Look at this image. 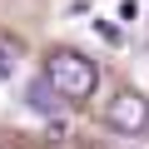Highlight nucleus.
Returning <instances> with one entry per match:
<instances>
[{
  "mask_svg": "<svg viewBox=\"0 0 149 149\" xmlns=\"http://www.w3.org/2000/svg\"><path fill=\"white\" fill-rule=\"evenodd\" d=\"M45 80L60 90V100H90V95H95V85H100V65H95V60H85L80 50H50Z\"/></svg>",
  "mask_w": 149,
  "mask_h": 149,
  "instance_id": "nucleus-1",
  "label": "nucleus"
},
{
  "mask_svg": "<svg viewBox=\"0 0 149 149\" xmlns=\"http://www.w3.org/2000/svg\"><path fill=\"white\" fill-rule=\"evenodd\" d=\"M144 114H149V100H144V95H134V90L114 95V100H109V109H104V119H109L119 134H139V129H144Z\"/></svg>",
  "mask_w": 149,
  "mask_h": 149,
  "instance_id": "nucleus-2",
  "label": "nucleus"
},
{
  "mask_svg": "<svg viewBox=\"0 0 149 149\" xmlns=\"http://www.w3.org/2000/svg\"><path fill=\"white\" fill-rule=\"evenodd\" d=\"M25 100H30V109H35V114H50V119H55V109L65 104V100H60V90H55V85L45 80V74H40V80H30Z\"/></svg>",
  "mask_w": 149,
  "mask_h": 149,
  "instance_id": "nucleus-3",
  "label": "nucleus"
},
{
  "mask_svg": "<svg viewBox=\"0 0 149 149\" xmlns=\"http://www.w3.org/2000/svg\"><path fill=\"white\" fill-rule=\"evenodd\" d=\"M0 80H15V55L0 45Z\"/></svg>",
  "mask_w": 149,
  "mask_h": 149,
  "instance_id": "nucleus-4",
  "label": "nucleus"
},
{
  "mask_svg": "<svg viewBox=\"0 0 149 149\" xmlns=\"http://www.w3.org/2000/svg\"><path fill=\"white\" fill-rule=\"evenodd\" d=\"M119 20H129V25L139 20V0H119Z\"/></svg>",
  "mask_w": 149,
  "mask_h": 149,
  "instance_id": "nucleus-5",
  "label": "nucleus"
},
{
  "mask_svg": "<svg viewBox=\"0 0 149 149\" xmlns=\"http://www.w3.org/2000/svg\"><path fill=\"white\" fill-rule=\"evenodd\" d=\"M95 30H100V35H104V40H109V45H119V30H114V25H109V20H100V15H95Z\"/></svg>",
  "mask_w": 149,
  "mask_h": 149,
  "instance_id": "nucleus-6",
  "label": "nucleus"
},
{
  "mask_svg": "<svg viewBox=\"0 0 149 149\" xmlns=\"http://www.w3.org/2000/svg\"><path fill=\"white\" fill-rule=\"evenodd\" d=\"M139 134H149V114H144V129H139Z\"/></svg>",
  "mask_w": 149,
  "mask_h": 149,
  "instance_id": "nucleus-7",
  "label": "nucleus"
}]
</instances>
